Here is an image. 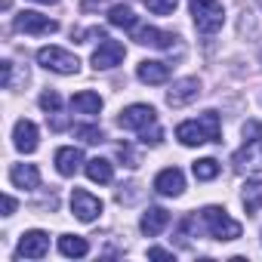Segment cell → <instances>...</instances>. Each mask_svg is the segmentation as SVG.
<instances>
[{"instance_id":"cell-11","label":"cell","mask_w":262,"mask_h":262,"mask_svg":"<svg viewBox=\"0 0 262 262\" xmlns=\"http://www.w3.org/2000/svg\"><path fill=\"white\" fill-rule=\"evenodd\" d=\"M47 250H50V234L40 231V228H34V231H25V234H22L16 253H19L22 259H43Z\"/></svg>"},{"instance_id":"cell-4","label":"cell","mask_w":262,"mask_h":262,"mask_svg":"<svg viewBox=\"0 0 262 262\" xmlns=\"http://www.w3.org/2000/svg\"><path fill=\"white\" fill-rule=\"evenodd\" d=\"M201 216H204V222H207V231H210L216 241H237V237H241V222H234L222 207H204Z\"/></svg>"},{"instance_id":"cell-9","label":"cell","mask_w":262,"mask_h":262,"mask_svg":"<svg viewBox=\"0 0 262 262\" xmlns=\"http://www.w3.org/2000/svg\"><path fill=\"white\" fill-rule=\"evenodd\" d=\"M198 96H201V80H198V77H182V80H176L173 90L167 93V105H170V108H185V105H191Z\"/></svg>"},{"instance_id":"cell-6","label":"cell","mask_w":262,"mask_h":262,"mask_svg":"<svg viewBox=\"0 0 262 262\" xmlns=\"http://www.w3.org/2000/svg\"><path fill=\"white\" fill-rule=\"evenodd\" d=\"M155 123H158V111L151 105H129L117 117V126L120 129H139V133H142V129H148V126H155Z\"/></svg>"},{"instance_id":"cell-28","label":"cell","mask_w":262,"mask_h":262,"mask_svg":"<svg viewBox=\"0 0 262 262\" xmlns=\"http://www.w3.org/2000/svg\"><path fill=\"white\" fill-rule=\"evenodd\" d=\"M176 4H179V0H145L148 13H155V16H170L176 10Z\"/></svg>"},{"instance_id":"cell-15","label":"cell","mask_w":262,"mask_h":262,"mask_svg":"<svg viewBox=\"0 0 262 262\" xmlns=\"http://www.w3.org/2000/svg\"><path fill=\"white\" fill-rule=\"evenodd\" d=\"M13 142H16V148L22 155H31L37 148V126L31 120H16V126H13Z\"/></svg>"},{"instance_id":"cell-37","label":"cell","mask_w":262,"mask_h":262,"mask_svg":"<svg viewBox=\"0 0 262 262\" xmlns=\"http://www.w3.org/2000/svg\"><path fill=\"white\" fill-rule=\"evenodd\" d=\"M259 7H262V0H259Z\"/></svg>"},{"instance_id":"cell-24","label":"cell","mask_w":262,"mask_h":262,"mask_svg":"<svg viewBox=\"0 0 262 262\" xmlns=\"http://www.w3.org/2000/svg\"><path fill=\"white\" fill-rule=\"evenodd\" d=\"M191 170H194V179L210 182V179H216V176H219V161H213V158H201V161H194V164H191Z\"/></svg>"},{"instance_id":"cell-17","label":"cell","mask_w":262,"mask_h":262,"mask_svg":"<svg viewBox=\"0 0 262 262\" xmlns=\"http://www.w3.org/2000/svg\"><path fill=\"white\" fill-rule=\"evenodd\" d=\"M167 225H170V213L164 207H148L145 216H142V222H139L142 234H148V237H158Z\"/></svg>"},{"instance_id":"cell-10","label":"cell","mask_w":262,"mask_h":262,"mask_svg":"<svg viewBox=\"0 0 262 262\" xmlns=\"http://www.w3.org/2000/svg\"><path fill=\"white\" fill-rule=\"evenodd\" d=\"M123 56H126V50H123L120 40H102L99 50L93 53V68H96V71H108V68L120 65Z\"/></svg>"},{"instance_id":"cell-34","label":"cell","mask_w":262,"mask_h":262,"mask_svg":"<svg viewBox=\"0 0 262 262\" xmlns=\"http://www.w3.org/2000/svg\"><path fill=\"white\" fill-rule=\"evenodd\" d=\"M13 213H16V198L4 194V216H13Z\"/></svg>"},{"instance_id":"cell-12","label":"cell","mask_w":262,"mask_h":262,"mask_svg":"<svg viewBox=\"0 0 262 262\" xmlns=\"http://www.w3.org/2000/svg\"><path fill=\"white\" fill-rule=\"evenodd\" d=\"M155 191L164 194V198H179L185 191V176L179 167H167L155 176Z\"/></svg>"},{"instance_id":"cell-3","label":"cell","mask_w":262,"mask_h":262,"mask_svg":"<svg viewBox=\"0 0 262 262\" xmlns=\"http://www.w3.org/2000/svg\"><path fill=\"white\" fill-rule=\"evenodd\" d=\"M191 7V16H194V25L201 34H216L225 22V7L219 0H188Z\"/></svg>"},{"instance_id":"cell-16","label":"cell","mask_w":262,"mask_h":262,"mask_svg":"<svg viewBox=\"0 0 262 262\" xmlns=\"http://www.w3.org/2000/svg\"><path fill=\"white\" fill-rule=\"evenodd\" d=\"M10 179H13V185L22 188V191L40 188V170H37L34 164H16V167L10 170Z\"/></svg>"},{"instance_id":"cell-33","label":"cell","mask_w":262,"mask_h":262,"mask_svg":"<svg viewBox=\"0 0 262 262\" xmlns=\"http://www.w3.org/2000/svg\"><path fill=\"white\" fill-rule=\"evenodd\" d=\"M102 4H105V0H80V10H83V13H93V10H99Z\"/></svg>"},{"instance_id":"cell-36","label":"cell","mask_w":262,"mask_h":262,"mask_svg":"<svg viewBox=\"0 0 262 262\" xmlns=\"http://www.w3.org/2000/svg\"><path fill=\"white\" fill-rule=\"evenodd\" d=\"M37 4H59V0H37Z\"/></svg>"},{"instance_id":"cell-13","label":"cell","mask_w":262,"mask_h":262,"mask_svg":"<svg viewBox=\"0 0 262 262\" xmlns=\"http://www.w3.org/2000/svg\"><path fill=\"white\" fill-rule=\"evenodd\" d=\"M136 77H139L142 83H148V86H161V83H167V77H170V65H167V62H158V59H145V62H139Z\"/></svg>"},{"instance_id":"cell-23","label":"cell","mask_w":262,"mask_h":262,"mask_svg":"<svg viewBox=\"0 0 262 262\" xmlns=\"http://www.w3.org/2000/svg\"><path fill=\"white\" fill-rule=\"evenodd\" d=\"M108 22H111L114 28H126V31H133V28H136V13L129 10L126 4H117V7H111V10H108Z\"/></svg>"},{"instance_id":"cell-30","label":"cell","mask_w":262,"mask_h":262,"mask_svg":"<svg viewBox=\"0 0 262 262\" xmlns=\"http://www.w3.org/2000/svg\"><path fill=\"white\" fill-rule=\"evenodd\" d=\"M40 108H43V111H50V114H56V111L62 108V96H59L56 90H47V93H40Z\"/></svg>"},{"instance_id":"cell-7","label":"cell","mask_w":262,"mask_h":262,"mask_svg":"<svg viewBox=\"0 0 262 262\" xmlns=\"http://www.w3.org/2000/svg\"><path fill=\"white\" fill-rule=\"evenodd\" d=\"M16 31H22V34H53V31H59V22L56 19H50V16H40V13H34V10H22L19 16H16Z\"/></svg>"},{"instance_id":"cell-20","label":"cell","mask_w":262,"mask_h":262,"mask_svg":"<svg viewBox=\"0 0 262 262\" xmlns=\"http://www.w3.org/2000/svg\"><path fill=\"white\" fill-rule=\"evenodd\" d=\"M241 201H244L247 213H259L262 210V179H247L244 191H241Z\"/></svg>"},{"instance_id":"cell-18","label":"cell","mask_w":262,"mask_h":262,"mask_svg":"<svg viewBox=\"0 0 262 262\" xmlns=\"http://www.w3.org/2000/svg\"><path fill=\"white\" fill-rule=\"evenodd\" d=\"M80 164H83V151H80V148L65 145V148L56 151V170H59L62 176H74V173L80 170Z\"/></svg>"},{"instance_id":"cell-38","label":"cell","mask_w":262,"mask_h":262,"mask_svg":"<svg viewBox=\"0 0 262 262\" xmlns=\"http://www.w3.org/2000/svg\"><path fill=\"white\" fill-rule=\"evenodd\" d=\"M259 59H262V56H259Z\"/></svg>"},{"instance_id":"cell-31","label":"cell","mask_w":262,"mask_h":262,"mask_svg":"<svg viewBox=\"0 0 262 262\" xmlns=\"http://www.w3.org/2000/svg\"><path fill=\"white\" fill-rule=\"evenodd\" d=\"M161 139H164V129L155 123L151 129H142V142L145 145H161Z\"/></svg>"},{"instance_id":"cell-35","label":"cell","mask_w":262,"mask_h":262,"mask_svg":"<svg viewBox=\"0 0 262 262\" xmlns=\"http://www.w3.org/2000/svg\"><path fill=\"white\" fill-rule=\"evenodd\" d=\"M50 126H53V129H65V126H68V117H59V111H56V117L50 120Z\"/></svg>"},{"instance_id":"cell-27","label":"cell","mask_w":262,"mask_h":262,"mask_svg":"<svg viewBox=\"0 0 262 262\" xmlns=\"http://www.w3.org/2000/svg\"><path fill=\"white\" fill-rule=\"evenodd\" d=\"M117 158H120V161H123V167H129V170H136V167L142 164L139 151H136L133 145H126V142H120V145H117Z\"/></svg>"},{"instance_id":"cell-26","label":"cell","mask_w":262,"mask_h":262,"mask_svg":"<svg viewBox=\"0 0 262 262\" xmlns=\"http://www.w3.org/2000/svg\"><path fill=\"white\" fill-rule=\"evenodd\" d=\"M74 136L83 139L86 145H99V142H105V133H102L99 126H93V123H77V126H74Z\"/></svg>"},{"instance_id":"cell-29","label":"cell","mask_w":262,"mask_h":262,"mask_svg":"<svg viewBox=\"0 0 262 262\" xmlns=\"http://www.w3.org/2000/svg\"><path fill=\"white\" fill-rule=\"evenodd\" d=\"M139 201V185L136 182H126L117 188V204H136Z\"/></svg>"},{"instance_id":"cell-32","label":"cell","mask_w":262,"mask_h":262,"mask_svg":"<svg viewBox=\"0 0 262 262\" xmlns=\"http://www.w3.org/2000/svg\"><path fill=\"white\" fill-rule=\"evenodd\" d=\"M148 259H164V262H173L176 256H173L170 250H161V247H151V250H148Z\"/></svg>"},{"instance_id":"cell-14","label":"cell","mask_w":262,"mask_h":262,"mask_svg":"<svg viewBox=\"0 0 262 262\" xmlns=\"http://www.w3.org/2000/svg\"><path fill=\"white\" fill-rule=\"evenodd\" d=\"M133 40L136 43H142V47H158V50H173V34H167V31H158V28H151V25H145V28H133Z\"/></svg>"},{"instance_id":"cell-22","label":"cell","mask_w":262,"mask_h":262,"mask_svg":"<svg viewBox=\"0 0 262 262\" xmlns=\"http://www.w3.org/2000/svg\"><path fill=\"white\" fill-rule=\"evenodd\" d=\"M59 253L68 256V259H80V256L90 253V244L83 237H77V234H62L59 237Z\"/></svg>"},{"instance_id":"cell-19","label":"cell","mask_w":262,"mask_h":262,"mask_svg":"<svg viewBox=\"0 0 262 262\" xmlns=\"http://www.w3.org/2000/svg\"><path fill=\"white\" fill-rule=\"evenodd\" d=\"M71 108L77 111V114H99L102 111V96L99 93H93V90H83V93H77L74 99H71Z\"/></svg>"},{"instance_id":"cell-21","label":"cell","mask_w":262,"mask_h":262,"mask_svg":"<svg viewBox=\"0 0 262 262\" xmlns=\"http://www.w3.org/2000/svg\"><path fill=\"white\" fill-rule=\"evenodd\" d=\"M86 176L93 179V182H99V185H108L111 179H114V167H111V161H105V158H93V161H86Z\"/></svg>"},{"instance_id":"cell-1","label":"cell","mask_w":262,"mask_h":262,"mask_svg":"<svg viewBox=\"0 0 262 262\" xmlns=\"http://www.w3.org/2000/svg\"><path fill=\"white\" fill-rule=\"evenodd\" d=\"M237 173H259L262 170V120L244 123V145L231 158Z\"/></svg>"},{"instance_id":"cell-8","label":"cell","mask_w":262,"mask_h":262,"mask_svg":"<svg viewBox=\"0 0 262 262\" xmlns=\"http://www.w3.org/2000/svg\"><path fill=\"white\" fill-rule=\"evenodd\" d=\"M71 213L80 219V222H93L99 213H102V201L96 194H90L86 188H74L71 191Z\"/></svg>"},{"instance_id":"cell-2","label":"cell","mask_w":262,"mask_h":262,"mask_svg":"<svg viewBox=\"0 0 262 262\" xmlns=\"http://www.w3.org/2000/svg\"><path fill=\"white\" fill-rule=\"evenodd\" d=\"M222 133V126H219V114L216 111H204L198 120H185L176 126V139L188 148L194 145H204V142H222L219 139Z\"/></svg>"},{"instance_id":"cell-5","label":"cell","mask_w":262,"mask_h":262,"mask_svg":"<svg viewBox=\"0 0 262 262\" xmlns=\"http://www.w3.org/2000/svg\"><path fill=\"white\" fill-rule=\"evenodd\" d=\"M37 62L47 68V71H56V74H77L80 71V59L62 47H40L37 50Z\"/></svg>"},{"instance_id":"cell-25","label":"cell","mask_w":262,"mask_h":262,"mask_svg":"<svg viewBox=\"0 0 262 262\" xmlns=\"http://www.w3.org/2000/svg\"><path fill=\"white\" fill-rule=\"evenodd\" d=\"M0 71H4V86L7 90H16L19 83H28V71H16V62H4Z\"/></svg>"}]
</instances>
